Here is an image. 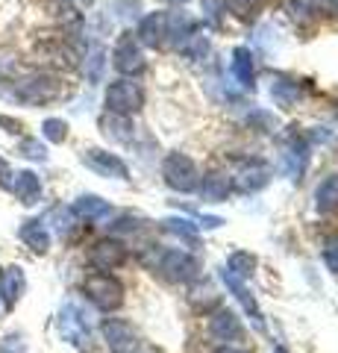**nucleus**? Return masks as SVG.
I'll return each mask as SVG.
<instances>
[{
	"instance_id": "6",
	"label": "nucleus",
	"mask_w": 338,
	"mask_h": 353,
	"mask_svg": "<svg viewBox=\"0 0 338 353\" xmlns=\"http://www.w3.org/2000/svg\"><path fill=\"white\" fill-rule=\"evenodd\" d=\"M162 176H165V183L171 185L173 192H194L198 189V165L191 162V157H185V153H171L162 165Z\"/></svg>"
},
{
	"instance_id": "39",
	"label": "nucleus",
	"mask_w": 338,
	"mask_h": 353,
	"mask_svg": "<svg viewBox=\"0 0 338 353\" xmlns=\"http://www.w3.org/2000/svg\"><path fill=\"white\" fill-rule=\"evenodd\" d=\"M218 353H247V350H238V347H221Z\"/></svg>"
},
{
	"instance_id": "40",
	"label": "nucleus",
	"mask_w": 338,
	"mask_h": 353,
	"mask_svg": "<svg viewBox=\"0 0 338 353\" xmlns=\"http://www.w3.org/2000/svg\"><path fill=\"white\" fill-rule=\"evenodd\" d=\"M173 3H189V0H173Z\"/></svg>"
},
{
	"instance_id": "26",
	"label": "nucleus",
	"mask_w": 338,
	"mask_h": 353,
	"mask_svg": "<svg viewBox=\"0 0 338 353\" xmlns=\"http://www.w3.org/2000/svg\"><path fill=\"white\" fill-rule=\"evenodd\" d=\"M253 268H256V259L250 256V253H244V250H235L233 256L226 259V271H233L238 280H250Z\"/></svg>"
},
{
	"instance_id": "1",
	"label": "nucleus",
	"mask_w": 338,
	"mask_h": 353,
	"mask_svg": "<svg viewBox=\"0 0 338 353\" xmlns=\"http://www.w3.org/2000/svg\"><path fill=\"white\" fill-rule=\"evenodd\" d=\"M83 292L97 309H106V312H112V309L124 303V285L118 283L112 274H103V271L89 274V277L83 280Z\"/></svg>"
},
{
	"instance_id": "34",
	"label": "nucleus",
	"mask_w": 338,
	"mask_h": 353,
	"mask_svg": "<svg viewBox=\"0 0 338 353\" xmlns=\"http://www.w3.org/2000/svg\"><path fill=\"white\" fill-rule=\"evenodd\" d=\"M0 353H24V339H21V336L0 339Z\"/></svg>"
},
{
	"instance_id": "22",
	"label": "nucleus",
	"mask_w": 338,
	"mask_h": 353,
	"mask_svg": "<svg viewBox=\"0 0 338 353\" xmlns=\"http://www.w3.org/2000/svg\"><path fill=\"white\" fill-rule=\"evenodd\" d=\"M233 74L242 85L253 88V77H256V65H253V53L247 48H235L233 50Z\"/></svg>"
},
{
	"instance_id": "7",
	"label": "nucleus",
	"mask_w": 338,
	"mask_h": 353,
	"mask_svg": "<svg viewBox=\"0 0 338 353\" xmlns=\"http://www.w3.org/2000/svg\"><path fill=\"white\" fill-rule=\"evenodd\" d=\"M101 333L112 353H138V336L124 318H106L101 324Z\"/></svg>"
},
{
	"instance_id": "13",
	"label": "nucleus",
	"mask_w": 338,
	"mask_h": 353,
	"mask_svg": "<svg viewBox=\"0 0 338 353\" xmlns=\"http://www.w3.org/2000/svg\"><path fill=\"white\" fill-rule=\"evenodd\" d=\"M168 36V15L165 12H150L147 18H141L138 24V41L147 48H159Z\"/></svg>"
},
{
	"instance_id": "30",
	"label": "nucleus",
	"mask_w": 338,
	"mask_h": 353,
	"mask_svg": "<svg viewBox=\"0 0 338 353\" xmlns=\"http://www.w3.org/2000/svg\"><path fill=\"white\" fill-rule=\"evenodd\" d=\"M265 3V0H224V9H230V12L235 15H250V12H256V9Z\"/></svg>"
},
{
	"instance_id": "10",
	"label": "nucleus",
	"mask_w": 338,
	"mask_h": 353,
	"mask_svg": "<svg viewBox=\"0 0 338 353\" xmlns=\"http://www.w3.org/2000/svg\"><path fill=\"white\" fill-rule=\"evenodd\" d=\"M268 180H271V171H268V165L262 159L242 162V168H238V174H235L238 192H259V189H265L268 185Z\"/></svg>"
},
{
	"instance_id": "11",
	"label": "nucleus",
	"mask_w": 338,
	"mask_h": 353,
	"mask_svg": "<svg viewBox=\"0 0 338 353\" xmlns=\"http://www.w3.org/2000/svg\"><path fill=\"white\" fill-rule=\"evenodd\" d=\"M24 289H27L24 271H21L18 265H9V268H3V274H0V297H3V306L6 309H12L21 301Z\"/></svg>"
},
{
	"instance_id": "28",
	"label": "nucleus",
	"mask_w": 338,
	"mask_h": 353,
	"mask_svg": "<svg viewBox=\"0 0 338 353\" xmlns=\"http://www.w3.org/2000/svg\"><path fill=\"white\" fill-rule=\"evenodd\" d=\"M41 132H45V139L53 141V145H62V141L68 139V124H65L62 118H47L45 124H41Z\"/></svg>"
},
{
	"instance_id": "38",
	"label": "nucleus",
	"mask_w": 338,
	"mask_h": 353,
	"mask_svg": "<svg viewBox=\"0 0 338 353\" xmlns=\"http://www.w3.org/2000/svg\"><path fill=\"white\" fill-rule=\"evenodd\" d=\"M68 3H77V6H92L94 0H68Z\"/></svg>"
},
{
	"instance_id": "23",
	"label": "nucleus",
	"mask_w": 338,
	"mask_h": 353,
	"mask_svg": "<svg viewBox=\"0 0 338 353\" xmlns=\"http://www.w3.org/2000/svg\"><path fill=\"white\" fill-rule=\"evenodd\" d=\"M101 127H103V136L112 139V141H129V139H133V124H129V118L106 115L101 121Z\"/></svg>"
},
{
	"instance_id": "36",
	"label": "nucleus",
	"mask_w": 338,
	"mask_h": 353,
	"mask_svg": "<svg viewBox=\"0 0 338 353\" xmlns=\"http://www.w3.org/2000/svg\"><path fill=\"white\" fill-rule=\"evenodd\" d=\"M0 185H3V189H9V185H12V171H9V165H6L3 157H0Z\"/></svg>"
},
{
	"instance_id": "14",
	"label": "nucleus",
	"mask_w": 338,
	"mask_h": 353,
	"mask_svg": "<svg viewBox=\"0 0 338 353\" xmlns=\"http://www.w3.org/2000/svg\"><path fill=\"white\" fill-rule=\"evenodd\" d=\"M209 333L218 341H238L244 336V327L235 318V312H230V309H221V312H215V318L209 321Z\"/></svg>"
},
{
	"instance_id": "19",
	"label": "nucleus",
	"mask_w": 338,
	"mask_h": 353,
	"mask_svg": "<svg viewBox=\"0 0 338 353\" xmlns=\"http://www.w3.org/2000/svg\"><path fill=\"white\" fill-rule=\"evenodd\" d=\"M21 241H24L27 248H32L36 253H45L50 248V233H47L45 221H39V218L24 221V227H21Z\"/></svg>"
},
{
	"instance_id": "41",
	"label": "nucleus",
	"mask_w": 338,
	"mask_h": 353,
	"mask_svg": "<svg viewBox=\"0 0 338 353\" xmlns=\"http://www.w3.org/2000/svg\"><path fill=\"white\" fill-rule=\"evenodd\" d=\"M277 353H286V347H277Z\"/></svg>"
},
{
	"instance_id": "8",
	"label": "nucleus",
	"mask_w": 338,
	"mask_h": 353,
	"mask_svg": "<svg viewBox=\"0 0 338 353\" xmlns=\"http://www.w3.org/2000/svg\"><path fill=\"white\" fill-rule=\"evenodd\" d=\"M112 65L121 74H141L145 71V53L138 48V39H133V32H124L115 44V53H112Z\"/></svg>"
},
{
	"instance_id": "20",
	"label": "nucleus",
	"mask_w": 338,
	"mask_h": 353,
	"mask_svg": "<svg viewBox=\"0 0 338 353\" xmlns=\"http://www.w3.org/2000/svg\"><path fill=\"white\" fill-rule=\"evenodd\" d=\"M71 212L77 218H85V221H101L109 215V203L97 194H83V197H77V203H74Z\"/></svg>"
},
{
	"instance_id": "37",
	"label": "nucleus",
	"mask_w": 338,
	"mask_h": 353,
	"mask_svg": "<svg viewBox=\"0 0 338 353\" xmlns=\"http://www.w3.org/2000/svg\"><path fill=\"white\" fill-rule=\"evenodd\" d=\"M0 127H6V132H21V124L12 118H6V115H0Z\"/></svg>"
},
{
	"instance_id": "31",
	"label": "nucleus",
	"mask_w": 338,
	"mask_h": 353,
	"mask_svg": "<svg viewBox=\"0 0 338 353\" xmlns=\"http://www.w3.org/2000/svg\"><path fill=\"white\" fill-rule=\"evenodd\" d=\"M50 218L56 221V233L59 236H68L71 230H74V212H71V209H56Z\"/></svg>"
},
{
	"instance_id": "9",
	"label": "nucleus",
	"mask_w": 338,
	"mask_h": 353,
	"mask_svg": "<svg viewBox=\"0 0 338 353\" xmlns=\"http://www.w3.org/2000/svg\"><path fill=\"white\" fill-rule=\"evenodd\" d=\"M83 162L89 165V168L94 171V174H101V176H115V180H127V165H124V159H118L115 153H109V150H97V148H92V150H85L83 153Z\"/></svg>"
},
{
	"instance_id": "5",
	"label": "nucleus",
	"mask_w": 338,
	"mask_h": 353,
	"mask_svg": "<svg viewBox=\"0 0 338 353\" xmlns=\"http://www.w3.org/2000/svg\"><path fill=\"white\" fill-rule=\"evenodd\" d=\"M154 271H159L162 277H168L173 283H185V280H194L200 271L198 259L191 253H182V250H162L156 262H154Z\"/></svg>"
},
{
	"instance_id": "21",
	"label": "nucleus",
	"mask_w": 338,
	"mask_h": 353,
	"mask_svg": "<svg viewBox=\"0 0 338 353\" xmlns=\"http://www.w3.org/2000/svg\"><path fill=\"white\" fill-rule=\"evenodd\" d=\"M315 206H318V212H335L338 209V174H330L315 189Z\"/></svg>"
},
{
	"instance_id": "3",
	"label": "nucleus",
	"mask_w": 338,
	"mask_h": 353,
	"mask_svg": "<svg viewBox=\"0 0 338 353\" xmlns=\"http://www.w3.org/2000/svg\"><path fill=\"white\" fill-rule=\"evenodd\" d=\"M59 336L85 353L92 350V330L89 321H85V312L77 303H65L59 309Z\"/></svg>"
},
{
	"instance_id": "16",
	"label": "nucleus",
	"mask_w": 338,
	"mask_h": 353,
	"mask_svg": "<svg viewBox=\"0 0 338 353\" xmlns=\"http://www.w3.org/2000/svg\"><path fill=\"white\" fill-rule=\"evenodd\" d=\"M271 97H274V103H277V106L291 109L294 103L300 101V83H297V80H291V77L277 74L274 80H271Z\"/></svg>"
},
{
	"instance_id": "4",
	"label": "nucleus",
	"mask_w": 338,
	"mask_h": 353,
	"mask_svg": "<svg viewBox=\"0 0 338 353\" xmlns=\"http://www.w3.org/2000/svg\"><path fill=\"white\" fill-rule=\"evenodd\" d=\"M59 92H62V83L47 74H32L15 85V97L27 106H45L50 101H56Z\"/></svg>"
},
{
	"instance_id": "17",
	"label": "nucleus",
	"mask_w": 338,
	"mask_h": 353,
	"mask_svg": "<svg viewBox=\"0 0 338 353\" xmlns=\"http://www.w3.org/2000/svg\"><path fill=\"white\" fill-rule=\"evenodd\" d=\"M9 189L15 192V197L21 203L30 206V203H36L41 197V180H39V174H32V171H18Z\"/></svg>"
},
{
	"instance_id": "27",
	"label": "nucleus",
	"mask_w": 338,
	"mask_h": 353,
	"mask_svg": "<svg viewBox=\"0 0 338 353\" xmlns=\"http://www.w3.org/2000/svg\"><path fill=\"white\" fill-rule=\"evenodd\" d=\"M103 68H106V53L103 48H94L89 50V57H85V80L89 83H101V77H103Z\"/></svg>"
},
{
	"instance_id": "12",
	"label": "nucleus",
	"mask_w": 338,
	"mask_h": 353,
	"mask_svg": "<svg viewBox=\"0 0 338 353\" xmlns=\"http://www.w3.org/2000/svg\"><path fill=\"white\" fill-rule=\"evenodd\" d=\"M221 280H224V285H226V289H230L235 297H238V301H242V306L247 309V315L250 318H253V324H256V330H265V321H262V312H259V303L253 301V294H250L247 292V285H244V280H238L235 277V274L233 271H221Z\"/></svg>"
},
{
	"instance_id": "25",
	"label": "nucleus",
	"mask_w": 338,
	"mask_h": 353,
	"mask_svg": "<svg viewBox=\"0 0 338 353\" xmlns=\"http://www.w3.org/2000/svg\"><path fill=\"white\" fill-rule=\"evenodd\" d=\"M162 230L171 236H177L182 241H189V245H194L198 241V227L191 224V221H185V218H165L162 221Z\"/></svg>"
},
{
	"instance_id": "18",
	"label": "nucleus",
	"mask_w": 338,
	"mask_h": 353,
	"mask_svg": "<svg viewBox=\"0 0 338 353\" xmlns=\"http://www.w3.org/2000/svg\"><path fill=\"white\" fill-rule=\"evenodd\" d=\"M226 194H230V176L221 174V171H212L203 176L200 183V201L206 203H221L226 201Z\"/></svg>"
},
{
	"instance_id": "33",
	"label": "nucleus",
	"mask_w": 338,
	"mask_h": 353,
	"mask_svg": "<svg viewBox=\"0 0 338 353\" xmlns=\"http://www.w3.org/2000/svg\"><path fill=\"white\" fill-rule=\"evenodd\" d=\"M247 124H259L262 132H268V130H274V127H277V121L271 118L268 112H262V109H259V112H253V115L247 118Z\"/></svg>"
},
{
	"instance_id": "24",
	"label": "nucleus",
	"mask_w": 338,
	"mask_h": 353,
	"mask_svg": "<svg viewBox=\"0 0 338 353\" xmlns=\"http://www.w3.org/2000/svg\"><path fill=\"white\" fill-rule=\"evenodd\" d=\"M306 159H309V148L303 139H291L288 153H286V162H288V174L291 176H300L303 168H306Z\"/></svg>"
},
{
	"instance_id": "32",
	"label": "nucleus",
	"mask_w": 338,
	"mask_h": 353,
	"mask_svg": "<svg viewBox=\"0 0 338 353\" xmlns=\"http://www.w3.org/2000/svg\"><path fill=\"white\" fill-rule=\"evenodd\" d=\"M324 262H326V268H330L332 274H338V236H332L324 245Z\"/></svg>"
},
{
	"instance_id": "2",
	"label": "nucleus",
	"mask_w": 338,
	"mask_h": 353,
	"mask_svg": "<svg viewBox=\"0 0 338 353\" xmlns=\"http://www.w3.org/2000/svg\"><path fill=\"white\" fill-rule=\"evenodd\" d=\"M103 103H106L109 115L129 118L133 112H138L141 103H145V92H141V85L133 83V80H115L112 85L106 88Z\"/></svg>"
},
{
	"instance_id": "29",
	"label": "nucleus",
	"mask_w": 338,
	"mask_h": 353,
	"mask_svg": "<svg viewBox=\"0 0 338 353\" xmlns=\"http://www.w3.org/2000/svg\"><path fill=\"white\" fill-rule=\"evenodd\" d=\"M21 157H27V159H36V162H45L47 159V150H45V145L41 141H36V139H24L21 141Z\"/></svg>"
},
{
	"instance_id": "15",
	"label": "nucleus",
	"mask_w": 338,
	"mask_h": 353,
	"mask_svg": "<svg viewBox=\"0 0 338 353\" xmlns=\"http://www.w3.org/2000/svg\"><path fill=\"white\" fill-rule=\"evenodd\" d=\"M89 256H92V262L101 271H112V268H118V265L127 259V250L118 245V241H97Z\"/></svg>"
},
{
	"instance_id": "35",
	"label": "nucleus",
	"mask_w": 338,
	"mask_h": 353,
	"mask_svg": "<svg viewBox=\"0 0 338 353\" xmlns=\"http://www.w3.org/2000/svg\"><path fill=\"white\" fill-rule=\"evenodd\" d=\"M221 9H224V0H203V12L212 24H218V12H221Z\"/></svg>"
}]
</instances>
